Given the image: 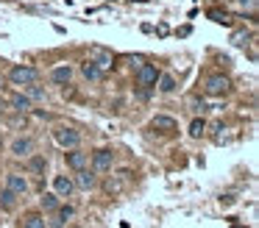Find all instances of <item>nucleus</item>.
Segmentation results:
<instances>
[{"label": "nucleus", "mask_w": 259, "mask_h": 228, "mask_svg": "<svg viewBox=\"0 0 259 228\" xmlns=\"http://www.w3.org/2000/svg\"><path fill=\"white\" fill-rule=\"evenodd\" d=\"M0 150H3V133H0Z\"/></svg>", "instance_id": "473e14b6"}, {"label": "nucleus", "mask_w": 259, "mask_h": 228, "mask_svg": "<svg viewBox=\"0 0 259 228\" xmlns=\"http://www.w3.org/2000/svg\"><path fill=\"white\" fill-rule=\"evenodd\" d=\"M56 214H59V217H62V220H64V222H67V220H70V217H73V214H75V209H73V206H70V203H67V206H62V203H59V209H56Z\"/></svg>", "instance_id": "a878e982"}, {"label": "nucleus", "mask_w": 259, "mask_h": 228, "mask_svg": "<svg viewBox=\"0 0 259 228\" xmlns=\"http://www.w3.org/2000/svg\"><path fill=\"white\" fill-rule=\"evenodd\" d=\"M248 42H251V33H248L245 28H237V31H231V44H234V48H245Z\"/></svg>", "instance_id": "5701e85b"}, {"label": "nucleus", "mask_w": 259, "mask_h": 228, "mask_svg": "<svg viewBox=\"0 0 259 228\" xmlns=\"http://www.w3.org/2000/svg\"><path fill=\"white\" fill-rule=\"evenodd\" d=\"M45 222H48V228H64V225H67V222H64L56 211H51V220H45Z\"/></svg>", "instance_id": "cd10ccee"}, {"label": "nucleus", "mask_w": 259, "mask_h": 228, "mask_svg": "<svg viewBox=\"0 0 259 228\" xmlns=\"http://www.w3.org/2000/svg\"><path fill=\"white\" fill-rule=\"evenodd\" d=\"M112 167H114V150L112 148H98L95 153H92V172L103 175V172H109Z\"/></svg>", "instance_id": "423d86ee"}, {"label": "nucleus", "mask_w": 259, "mask_h": 228, "mask_svg": "<svg viewBox=\"0 0 259 228\" xmlns=\"http://www.w3.org/2000/svg\"><path fill=\"white\" fill-rule=\"evenodd\" d=\"M51 81L56 83V86H64V83H70V81H73V67H70V64L53 67V70H51Z\"/></svg>", "instance_id": "4468645a"}, {"label": "nucleus", "mask_w": 259, "mask_h": 228, "mask_svg": "<svg viewBox=\"0 0 259 228\" xmlns=\"http://www.w3.org/2000/svg\"><path fill=\"white\" fill-rule=\"evenodd\" d=\"M53 192H56L59 198H73V192H75L73 178L70 175H56L53 178Z\"/></svg>", "instance_id": "ddd939ff"}, {"label": "nucleus", "mask_w": 259, "mask_h": 228, "mask_svg": "<svg viewBox=\"0 0 259 228\" xmlns=\"http://www.w3.org/2000/svg\"><path fill=\"white\" fill-rule=\"evenodd\" d=\"M206 14H209V20L218 22V25H231V17L226 14V11H220V9H209Z\"/></svg>", "instance_id": "b1692460"}, {"label": "nucleus", "mask_w": 259, "mask_h": 228, "mask_svg": "<svg viewBox=\"0 0 259 228\" xmlns=\"http://www.w3.org/2000/svg\"><path fill=\"white\" fill-rule=\"evenodd\" d=\"M73 228H81V225H73Z\"/></svg>", "instance_id": "72a5a7b5"}, {"label": "nucleus", "mask_w": 259, "mask_h": 228, "mask_svg": "<svg viewBox=\"0 0 259 228\" xmlns=\"http://www.w3.org/2000/svg\"><path fill=\"white\" fill-rule=\"evenodd\" d=\"M128 184H131V170H117L103 181V192H106L109 198H117V195H123L125 189H128Z\"/></svg>", "instance_id": "7ed1b4c3"}, {"label": "nucleus", "mask_w": 259, "mask_h": 228, "mask_svg": "<svg viewBox=\"0 0 259 228\" xmlns=\"http://www.w3.org/2000/svg\"><path fill=\"white\" fill-rule=\"evenodd\" d=\"M73 184H75V189H84V192H92V189H98V172H92V170H78L73 175Z\"/></svg>", "instance_id": "f8f14e48"}, {"label": "nucleus", "mask_w": 259, "mask_h": 228, "mask_svg": "<svg viewBox=\"0 0 259 228\" xmlns=\"http://www.w3.org/2000/svg\"><path fill=\"white\" fill-rule=\"evenodd\" d=\"M242 11H248L251 17H256V0H237Z\"/></svg>", "instance_id": "bb28decb"}, {"label": "nucleus", "mask_w": 259, "mask_h": 228, "mask_svg": "<svg viewBox=\"0 0 259 228\" xmlns=\"http://www.w3.org/2000/svg\"><path fill=\"white\" fill-rule=\"evenodd\" d=\"M125 61H131V70H140V67L145 64V59H142V56H125Z\"/></svg>", "instance_id": "c756f323"}, {"label": "nucleus", "mask_w": 259, "mask_h": 228, "mask_svg": "<svg viewBox=\"0 0 259 228\" xmlns=\"http://www.w3.org/2000/svg\"><path fill=\"white\" fill-rule=\"evenodd\" d=\"M6 189H12L17 198H25V195L31 192V184H28V178H25L23 172H9L6 175Z\"/></svg>", "instance_id": "1a4fd4ad"}, {"label": "nucleus", "mask_w": 259, "mask_h": 228, "mask_svg": "<svg viewBox=\"0 0 259 228\" xmlns=\"http://www.w3.org/2000/svg\"><path fill=\"white\" fill-rule=\"evenodd\" d=\"M6 64H9V61H6V59H0V67H6Z\"/></svg>", "instance_id": "2f4dec72"}, {"label": "nucleus", "mask_w": 259, "mask_h": 228, "mask_svg": "<svg viewBox=\"0 0 259 228\" xmlns=\"http://www.w3.org/2000/svg\"><path fill=\"white\" fill-rule=\"evenodd\" d=\"M229 92H231V78L229 75H223V72L206 75V81H203V95H209V98H226Z\"/></svg>", "instance_id": "f03ea898"}, {"label": "nucleus", "mask_w": 259, "mask_h": 228, "mask_svg": "<svg viewBox=\"0 0 259 228\" xmlns=\"http://www.w3.org/2000/svg\"><path fill=\"white\" fill-rule=\"evenodd\" d=\"M3 86H6V75H0V92H3Z\"/></svg>", "instance_id": "7c9ffc66"}, {"label": "nucleus", "mask_w": 259, "mask_h": 228, "mask_svg": "<svg viewBox=\"0 0 259 228\" xmlns=\"http://www.w3.org/2000/svg\"><path fill=\"white\" fill-rule=\"evenodd\" d=\"M9 150H12L14 159H28V156L36 150V142H34L31 136H17V139L12 142V148H9Z\"/></svg>", "instance_id": "9b49d317"}, {"label": "nucleus", "mask_w": 259, "mask_h": 228, "mask_svg": "<svg viewBox=\"0 0 259 228\" xmlns=\"http://www.w3.org/2000/svg\"><path fill=\"white\" fill-rule=\"evenodd\" d=\"M190 136H192V139L206 136V120H203V117H195V120L190 122Z\"/></svg>", "instance_id": "4be33fe9"}, {"label": "nucleus", "mask_w": 259, "mask_h": 228, "mask_svg": "<svg viewBox=\"0 0 259 228\" xmlns=\"http://www.w3.org/2000/svg\"><path fill=\"white\" fill-rule=\"evenodd\" d=\"M59 203H62V198H59L56 192H42V198H39V211H56L59 209Z\"/></svg>", "instance_id": "a211bd4d"}, {"label": "nucleus", "mask_w": 259, "mask_h": 228, "mask_svg": "<svg viewBox=\"0 0 259 228\" xmlns=\"http://www.w3.org/2000/svg\"><path fill=\"white\" fill-rule=\"evenodd\" d=\"M90 59L95 61L98 64V70L103 72V75H106V72H112L114 70V59H117V56L112 53V50H106V48H90Z\"/></svg>", "instance_id": "0eeeda50"}, {"label": "nucleus", "mask_w": 259, "mask_h": 228, "mask_svg": "<svg viewBox=\"0 0 259 228\" xmlns=\"http://www.w3.org/2000/svg\"><path fill=\"white\" fill-rule=\"evenodd\" d=\"M64 164H67L73 172H78V170H84V167L90 164V153H84L81 148H70L67 153H64Z\"/></svg>", "instance_id": "9d476101"}, {"label": "nucleus", "mask_w": 259, "mask_h": 228, "mask_svg": "<svg viewBox=\"0 0 259 228\" xmlns=\"http://www.w3.org/2000/svg\"><path fill=\"white\" fill-rule=\"evenodd\" d=\"M81 75H84L87 81H103V72L98 70V64H95L92 59L81 61Z\"/></svg>", "instance_id": "6ab92c4d"}, {"label": "nucleus", "mask_w": 259, "mask_h": 228, "mask_svg": "<svg viewBox=\"0 0 259 228\" xmlns=\"http://www.w3.org/2000/svg\"><path fill=\"white\" fill-rule=\"evenodd\" d=\"M156 86H159V92H162V95H173L176 92V75H173V72H162L159 81H156Z\"/></svg>", "instance_id": "aec40b11"}, {"label": "nucleus", "mask_w": 259, "mask_h": 228, "mask_svg": "<svg viewBox=\"0 0 259 228\" xmlns=\"http://www.w3.org/2000/svg\"><path fill=\"white\" fill-rule=\"evenodd\" d=\"M36 81H39V70H36V67H31V64H12L9 67L6 83H12V86L25 89V86H31V83H36Z\"/></svg>", "instance_id": "f257e3e1"}, {"label": "nucleus", "mask_w": 259, "mask_h": 228, "mask_svg": "<svg viewBox=\"0 0 259 228\" xmlns=\"http://www.w3.org/2000/svg\"><path fill=\"white\" fill-rule=\"evenodd\" d=\"M20 228H48L45 211H25V214H23V225H20Z\"/></svg>", "instance_id": "2eb2a0df"}, {"label": "nucleus", "mask_w": 259, "mask_h": 228, "mask_svg": "<svg viewBox=\"0 0 259 228\" xmlns=\"http://www.w3.org/2000/svg\"><path fill=\"white\" fill-rule=\"evenodd\" d=\"M159 75H162V70H159V64H142L140 70H134V83L137 89H156V81Z\"/></svg>", "instance_id": "20e7f679"}, {"label": "nucleus", "mask_w": 259, "mask_h": 228, "mask_svg": "<svg viewBox=\"0 0 259 228\" xmlns=\"http://www.w3.org/2000/svg\"><path fill=\"white\" fill-rule=\"evenodd\" d=\"M151 128L159 133V136H176V133H179V122H176L173 117H167V114H156L151 120Z\"/></svg>", "instance_id": "6e6552de"}, {"label": "nucleus", "mask_w": 259, "mask_h": 228, "mask_svg": "<svg viewBox=\"0 0 259 228\" xmlns=\"http://www.w3.org/2000/svg\"><path fill=\"white\" fill-rule=\"evenodd\" d=\"M28 170L34 172V175H45V170H48V156L31 153V156H28Z\"/></svg>", "instance_id": "f3484780"}, {"label": "nucleus", "mask_w": 259, "mask_h": 228, "mask_svg": "<svg viewBox=\"0 0 259 228\" xmlns=\"http://www.w3.org/2000/svg\"><path fill=\"white\" fill-rule=\"evenodd\" d=\"M53 139H56L64 150H70V148H78L81 145V131L75 125H64V122H59V125L53 128Z\"/></svg>", "instance_id": "39448f33"}, {"label": "nucleus", "mask_w": 259, "mask_h": 228, "mask_svg": "<svg viewBox=\"0 0 259 228\" xmlns=\"http://www.w3.org/2000/svg\"><path fill=\"white\" fill-rule=\"evenodd\" d=\"M17 195L12 192V189H0V211H6V214H12L14 209H17Z\"/></svg>", "instance_id": "dca6fc26"}, {"label": "nucleus", "mask_w": 259, "mask_h": 228, "mask_svg": "<svg viewBox=\"0 0 259 228\" xmlns=\"http://www.w3.org/2000/svg\"><path fill=\"white\" fill-rule=\"evenodd\" d=\"M190 106H192V111H201V114H203V111H209L206 100H198V98H192V100H190Z\"/></svg>", "instance_id": "c85d7f7f"}, {"label": "nucleus", "mask_w": 259, "mask_h": 228, "mask_svg": "<svg viewBox=\"0 0 259 228\" xmlns=\"http://www.w3.org/2000/svg\"><path fill=\"white\" fill-rule=\"evenodd\" d=\"M25 92H28L31 103H34V100H45V98H48V92H45L42 86H36V83H31V86H25Z\"/></svg>", "instance_id": "393cba45"}, {"label": "nucleus", "mask_w": 259, "mask_h": 228, "mask_svg": "<svg viewBox=\"0 0 259 228\" xmlns=\"http://www.w3.org/2000/svg\"><path fill=\"white\" fill-rule=\"evenodd\" d=\"M9 106H12L14 111H23V114H25V111H31V98H28V95L14 92L12 98H9Z\"/></svg>", "instance_id": "412c9836"}]
</instances>
